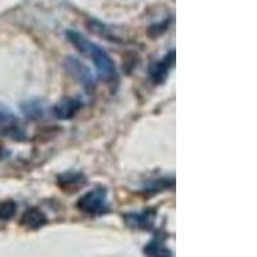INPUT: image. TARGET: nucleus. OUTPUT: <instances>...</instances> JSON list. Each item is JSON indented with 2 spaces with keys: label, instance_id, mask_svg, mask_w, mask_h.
<instances>
[{
  "label": "nucleus",
  "instance_id": "obj_8",
  "mask_svg": "<svg viewBox=\"0 0 257 257\" xmlns=\"http://www.w3.org/2000/svg\"><path fill=\"white\" fill-rule=\"evenodd\" d=\"M47 216L44 215V212H41L39 208L32 207L26 210V212L24 213V216L21 219V224L26 226L30 230H38L41 226H44L47 224Z\"/></svg>",
  "mask_w": 257,
  "mask_h": 257
},
{
  "label": "nucleus",
  "instance_id": "obj_2",
  "mask_svg": "<svg viewBox=\"0 0 257 257\" xmlns=\"http://www.w3.org/2000/svg\"><path fill=\"white\" fill-rule=\"evenodd\" d=\"M77 208L82 212L98 216L108 211V192L104 188H96L86 192L77 201Z\"/></svg>",
  "mask_w": 257,
  "mask_h": 257
},
{
  "label": "nucleus",
  "instance_id": "obj_1",
  "mask_svg": "<svg viewBox=\"0 0 257 257\" xmlns=\"http://www.w3.org/2000/svg\"><path fill=\"white\" fill-rule=\"evenodd\" d=\"M66 36H67L71 44L76 48L82 56H85L93 62L99 80L108 82V84H113L116 81V64H114L113 59L109 57L108 53L105 52L103 48L89 40L86 36L82 35L81 32L76 31V30H68L66 32Z\"/></svg>",
  "mask_w": 257,
  "mask_h": 257
},
{
  "label": "nucleus",
  "instance_id": "obj_12",
  "mask_svg": "<svg viewBox=\"0 0 257 257\" xmlns=\"http://www.w3.org/2000/svg\"><path fill=\"white\" fill-rule=\"evenodd\" d=\"M17 212V205L13 201H4L0 203V221L13 219Z\"/></svg>",
  "mask_w": 257,
  "mask_h": 257
},
{
  "label": "nucleus",
  "instance_id": "obj_10",
  "mask_svg": "<svg viewBox=\"0 0 257 257\" xmlns=\"http://www.w3.org/2000/svg\"><path fill=\"white\" fill-rule=\"evenodd\" d=\"M144 253L148 257H171V252L160 239H153L146 245Z\"/></svg>",
  "mask_w": 257,
  "mask_h": 257
},
{
  "label": "nucleus",
  "instance_id": "obj_5",
  "mask_svg": "<svg viewBox=\"0 0 257 257\" xmlns=\"http://www.w3.org/2000/svg\"><path fill=\"white\" fill-rule=\"evenodd\" d=\"M84 103L79 98H72V96H64L63 99L59 100L54 107H53V113L56 118L62 121H67L73 118L82 108Z\"/></svg>",
  "mask_w": 257,
  "mask_h": 257
},
{
  "label": "nucleus",
  "instance_id": "obj_3",
  "mask_svg": "<svg viewBox=\"0 0 257 257\" xmlns=\"http://www.w3.org/2000/svg\"><path fill=\"white\" fill-rule=\"evenodd\" d=\"M63 64L68 75L75 81L79 82L85 90L88 93L94 91V89H95V79L93 77L91 71L81 61L73 58V57H68V58H66Z\"/></svg>",
  "mask_w": 257,
  "mask_h": 257
},
{
  "label": "nucleus",
  "instance_id": "obj_6",
  "mask_svg": "<svg viewBox=\"0 0 257 257\" xmlns=\"http://www.w3.org/2000/svg\"><path fill=\"white\" fill-rule=\"evenodd\" d=\"M156 212L153 210H147L138 213H126L125 222L127 226L138 230H152L155 226Z\"/></svg>",
  "mask_w": 257,
  "mask_h": 257
},
{
  "label": "nucleus",
  "instance_id": "obj_11",
  "mask_svg": "<svg viewBox=\"0 0 257 257\" xmlns=\"http://www.w3.org/2000/svg\"><path fill=\"white\" fill-rule=\"evenodd\" d=\"M59 184L61 187L64 188H75L76 185H81L85 184L84 181V176L81 174H76V173H70V174H64L59 178Z\"/></svg>",
  "mask_w": 257,
  "mask_h": 257
},
{
  "label": "nucleus",
  "instance_id": "obj_9",
  "mask_svg": "<svg viewBox=\"0 0 257 257\" xmlns=\"http://www.w3.org/2000/svg\"><path fill=\"white\" fill-rule=\"evenodd\" d=\"M22 111L29 118L32 120H40L45 116V104L40 100H30L22 104Z\"/></svg>",
  "mask_w": 257,
  "mask_h": 257
},
{
  "label": "nucleus",
  "instance_id": "obj_13",
  "mask_svg": "<svg viewBox=\"0 0 257 257\" xmlns=\"http://www.w3.org/2000/svg\"><path fill=\"white\" fill-rule=\"evenodd\" d=\"M167 27H169V21H162L161 24L152 25V27L149 29V35L152 38H156V36L161 35L164 31H166Z\"/></svg>",
  "mask_w": 257,
  "mask_h": 257
},
{
  "label": "nucleus",
  "instance_id": "obj_7",
  "mask_svg": "<svg viewBox=\"0 0 257 257\" xmlns=\"http://www.w3.org/2000/svg\"><path fill=\"white\" fill-rule=\"evenodd\" d=\"M0 130H3L9 137H22V133L20 130V126L17 125L15 114L2 103H0Z\"/></svg>",
  "mask_w": 257,
  "mask_h": 257
},
{
  "label": "nucleus",
  "instance_id": "obj_4",
  "mask_svg": "<svg viewBox=\"0 0 257 257\" xmlns=\"http://www.w3.org/2000/svg\"><path fill=\"white\" fill-rule=\"evenodd\" d=\"M174 66H175V52L170 50L164 58L153 63L149 68V76L153 84L160 85L166 81L170 71L173 70Z\"/></svg>",
  "mask_w": 257,
  "mask_h": 257
}]
</instances>
